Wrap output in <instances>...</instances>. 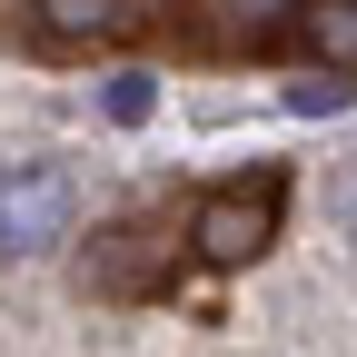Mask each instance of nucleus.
I'll list each match as a JSON object with an SVG mask.
<instances>
[{"label":"nucleus","instance_id":"f257e3e1","mask_svg":"<svg viewBox=\"0 0 357 357\" xmlns=\"http://www.w3.org/2000/svg\"><path fill=\"white\" fill-rule=\"evenodd\" d=\"M278 208H288L278 169L218 178V189H199V208H189V248L208 268H248V258H268V238H278Z\"/></svg>","mask_w":357,"mask_h":357},{"label":"nucleus","instance_id":"f03ea898","mask_svg":"<svg viewBox=\"0 0 357 357\" xmlns=\"http://www.w3.org/2000/svg\"><path fill=\"white\" fill-rule=\"evenodd\" d=\"M60 238H79V189L50 159H10L0 169V258H50Z\"/></svg>","mask_w":357,"mask_h":357},{"label":"nucleus","instance_id":"7ed1b4c3","mask_svg":"<svg viewBox=\"0 0 357 357\" xmlns=\"http://www.w3.org/2000/svg\"><path fill=\"white\" fill-rule=\"evenodd\" d=\"M278 40H288L307 70H337V79H357V0H298Z\"/></svg>","mask_w":357,"mask_h":357},{"label":"nucleus","instance_id":"20e7f679","mask_svg":"<svg viewBox=\"0 0 357 357\" xmlns=\"http://www.w3.org/2000/svg\"><path fill=\"white\" fill-rule=\"evenodd\" d=\"M30 20L60 50H89V40H129L139 30V0H30Z\"/></svg>","mask_w":357,"mask_h":357},{"label":"nucleus","instance_id":"39448f33","mask_svg":"<svg viewBox=\"0 0 357 357\" xmlns=\"http://www.w3.org/2000/svg\"><path fill=\"white\" fill-rule=\"evenodd\" d=\"M169 258V238L159 229H109V238H89V288H109V298H129V288H149V268Z\"/></svg>","mask_w":357,"mask_h":357},{"label":"nucleus","instance_id":"423d86ee","mask_svg":"<svg viewBox=\"0 0 357 357\" xmlns=\"http://www.w3.org/2000/svg\"><path fill=\"white\" fill-rule=\"evenodd\" d=\"M288 10H298V0H208V20L229 30V40H248V50H258V40H278Z\"/></svg>","mask_w":357,"mask_h":357},{"label":"nucleus","instance_id":"0eeeda50","mask_svg":"<svg viewBox=\"0 0 357 357\" xmlns=\"http://www.w3.org/2000/svg\"><path fill=\"white\" fill-rule=\"evenodd\" d=\"M357 100V79H337V70H307V79H288V109L298 119H337Z\"/></svg>","mask_w":357,"mask_h":357},{"label":"nucleus","instance_id":"6e6552de","mask_svg":"<svg viewBox=\"0 0 357 357\" xmlns=\"http://www.w3.org/2000/svg\"><path fill=\"white\" fill-rule=\"evenodd\" d=\"M149 100H159V89H149V70H119V79L100 89V109H109L119 129H129V119H149Z\"/></svg>","mask_w":357,"mask_h":357},{"label":"nucleus","instance_id":"1a4fd4ad","mask_svg":"<svg viewBox=\"0 0 357 357\" xmlns=\"http://www.w3.org/2000/svg\"><path fill=\"white\" fill-rule=\"evenodd\" d=\"M328 218H337V229H347V238H357V159H347V169L328 178Z\"/></svg>","mask_w":357,"mask_h":357}]
</instances>
